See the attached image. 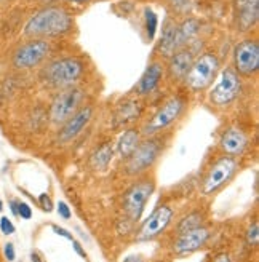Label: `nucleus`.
I'll list each match as a JSON object with an SVG mask.
<instances>
[{"mask_svg": "<svg viewBox=\"0 0 259 262\" xmlns=\"http://www.w3.org/2000/svg\"><path fill=\"white\" fill-rule=\"evenodd\" d=\"M72 18L69 13L59 7H48L35 15L26 23L24 35L31 38H47V37H59L71 32Z\"/></svg>", "mask_w": 259, "mask_h": 262, "instance_id": "1", "label": "nucleus"}, {"mask_svg": "<svg viewBox=\"0 0 259 262\" xmlns=\"http://www.w3.org/2000/svg\"><path fill=\"white\" fill-rule=\"evenodd\" d=\"M83 62L79 58H59L50 61L40 72L42 80L56 90L74 86L83 74Z\"/></svg>", "mask_w": 259, "mask_h": 262, "instance_id": "2", "label": "nucleus"}, {"mask_svg": "<svg viewBox=\"0 0 259 262\" xmlns=\"http://www.w3.org/2000/svg\"><path fill=\"white\" fill-rule=\"evenodd\" d=\"M219 68L221 66H219V59L214 53H210V51L202 53L193 59L190 69L184 77L187 88L190 91H196V93L205 91L214 82V78L219 74Z\"/></svg>", "mask_w": 259, "mask_h": 262, "instance_id": "3", "label": "nucleus"}, {"mask_svg": "<svg viewBox=\"0 0 259 262\" xmlns=\"http://www.w3.org/2000/svg\"><path fill=\"white\" fill-rule=\"evenodd\" d=\"M82 99H83V93L77 86L59 90V93L51 101L50 112H48L50 122L53 125H62L64 122H68L82 107Z\"/></svg>", "mask_w": 259, "mask_h": 262, "instance_id": "4", "label": "nucleus"}, {"mask_svg": "<svg viewBox=\"0 0 259 262\" xmlns=\"http://www.w3.org/2000/svg\"><path fill=\"white\" fill-rule=\"evenodd\" d=\"M50 55V43L45 38H31L29 42L19 45L11 55V64L15 69L28 71L42 64Z\"/></svg>", "mask_w": 259, "mask_h": 262, "instance_id": "5", "label": "nucleus"}, {"mask_svg": "<svg viewBox=\"0 0 259 262\" xmlns=\"http://www.w3.org/2000/svg\"><path fill=\"white\" fill-rule=\"evenodd\" d=\"M242 91V78L234 68H226L210 91V101L218 107H226L234 102Z\"/></svg>", "mask_w": 259, "mask_h": 262, "instance_id": "6", "label": "nucleus"}, {"mask_svg": "<svg viewBox=\"0 0 259 262\" xmlns=\"http://www.w3.org/2000/svg\"><path fill=\"white\" fill-rule=\"evenodd\" d=\"M162 154V142L159 139H146L139 142L136 150L126 159V173L132 176H138L157 162V159Z\"/></svg>", "mask_w": 259, "mask_h": 262, "instance_id": "7", "label": "nucleus"}, {"mask_svg": "<svg viewBox=\"0 0 259 262\" xmlns=\"http://www.w3.org/2000/svg\"><path fill=\"white\" fill-rule=\"evenodd\" d=\"M184 107H186V101L179 96H173L168 101H165L163 106L155 112L152 119L144 125L142 133L146 136H152L155 133H160V131L166 129L168 126L173 125L179 119Z\"/></svg>", "mask_w": 259, "mask_h": 262, "instance_id": "8", "label": "nucleus"}, {"mask_svg": "<svg viewBox=\"0 0 259 262\" xmlns=\"http://www.w3.org/2000/svg\"><path fill=\"white\" fill-rule=\"evenodd\" d=\"M235 171H237V162L234 157L224 155L219 160H216L208 169L206 176L203 178V182H202L203 195H211L221 187H224L227 182L234 178Z\"/></svg>", "mask_w": 259, "mask_h": 262, "instance_id": "9", "label": "nucleus"}, {"mask_svg": "<svg viewBox=\"0 0 259 262\" xmlns=\"http://www.w3.org/2000/svg\"><path fill=\"white\" fill-rule=\"evenodd\" d=\"M154 189L155 182L152 179H141L126 190V193L123 195V209L130 221H139Z\"/></svg>", "mask_w": 259, "mask_h": 262, "instance_id": "10", "label": "nucleus"}, {"mask_svg": "<svg viewBox=\"0 0 259 262\" xmlns=\"http://www.w3.org/2000/svg\"><path fill=\"white\" fill-rule=\"evenodd\" d=\"M234 71L239 75L251 77L259 69V43L254 38H247L240 42L232 53Z\"/></svg>", "mask_w": 259, "mask_h": 262, "instance_id": "11", "label": "nucleus"}, {"mask_svg": "<svg viewBox=\"0 0 259 262\" xmlns=\"http://www.w3.org/2000/svg\"><path fill=\"white\" fill-rule=\"evenodd\" d=\"M173 209L168 205L159 206L155 211L142 222V226L138 232V240L139 242H147L157 238L160 233L166 230V227L170 226V222L173 219Z\"/></svg>", "mask_w": 259, "mask_h": 262, "instance_id": "12", "label": "nucleus"}, {"mask_svg": "<svg viewBox=\"0 0 259 262\" xmlns=\"http://www.w3.org/2000/svg\"><path fill=\"white\" fill-rule=\"evenodd\" d=\"M92 119H93V107L82 106L68 122H64L61 125V128L58 131V141L62 144L74 141L88 126Z\"/></svg>", "mask_w": 259, "mask_h": 262, "instance_id": "13", "label": "nucleus"}, {"mask_svg": "<svg viewBox=\"0 0 259 262\" xmlns=\"http://www.w3.org/2000/svg\"><path fill=\"white\" fill-rule=\"evenodd\" d=\"M210 238V230L200 226L197 229H192L189 232L179 233V237L173 243V251L178 256H189L192 253L199 251L205 246V243Z\"/></svg>", "mask_w": 259, "mask_h": 262, "instance_id": "14", "label": "nucleus"}, {"mask_svg": "<svg viewBox=\"0 0 259 262\" xmlns=\"http://www.w3.org/2000/svg\"><path fill=\"white\" fill-rule=\"evenodd\" d=\"M259 19V0H234V21L240 32L251 31Z\"/></svg>", "mask_w": 259, "mask_h": 262, "instance_id": "15", "label": "nucleus"}, {"mask_svg": "<svg viewBox=\"0 0 259 262\" xmlns=\"http://www.w3.org/2000/svg\"><path fill=\"white\" fill-rule=\"evenodd\" d=\"M193 59H196V55H193L192 48L178 50L170 58V62H168V78L173 82L184 80V77H186L187 71L190 69Z\"/></svg>", "mask_w": 259, "mask_h": 262, "instance_id": "16", "label": "nucleus"}, {"mask_svg": "<svg viewBox=\"0 0 259 262\" xmlns=\"http://www.w3.org/2000/svg\"><path fill=\"white\" fill-rule=\"evenodd\" d=\"M219 147L229 157H239L248 147V136L239 128H229L219 139Z\"/></svg>", "mask_w": 259, "mask_h": 262, "instance_id": "17", "label": "nucleus"}, {"mask_svg": "<svg viewBox=\"0 0 259 262\" xmlns=\"http://www.w3.org/2000/svg\"><path fill=\"white\" fill-rule=\"evenodd\" d=\"M181 48H184V45H183V40H181V35H179V26L173 21H166L163 26L162 40L159 45L160 55L166 59H170Z\"/></svg>", "mask_w": 259, "mask_h": 262, "instance_id": "18", "label": "nucleus"}, {"mask_svg": "<svg viewBox=\"0 0 259 262\" xmlns=\"http://www.w3.org/2000/svg\"><path fill=\"white\" fill-rule=\"evenodd\" d=\"M163 78V64L159 61H154L147 66V69L142 74L141 80L136 85V91L138 95H149L152 91L159 86L160 80Z\"/></svg>", "mask_w": 259, "mask_h": 262, "instance_id": "19", "label": "nucleus"}, {"mask_svg": "<svg viewBox=\"0 0 259 262\" xmlns=\"http://www.w3.org/2000/svg\"><path fill=\"white\" fill-rule=\"evenodd\" d=\"M139 142H141L139 129L130 128V129L123 131V135L120 136L119 144H117V150H119V154H120V157L123 160L130 159V155L136 150V147L139 146Z\"/></svg>", "mask_w": 259, "mask_h": 262, "instance_id": "20", "label": "nucleus"}, {"mask_svg": "<svg viewBox=\"0 0 259 262\" xmlns=\"http://www.w3.org/2000/svg\"><path fill=\"white\" fill-rule=\"evenodd\" d=\"M141 114V104L138 101H126L123 104H120L117 112H115L114 117V126H123L130 122H133L135 119H138Z\"/></svg>", "mask_w": 259, "mask_h": 262, "instance_id": "21", "label": "nucleus"}, {"mask_svg": "<svg viewBox=\"0 0 259 262\" xmlns=\"http://www.w3.org/2000/svg\"><path fill=\"white\" fill-rule=\"evenodd\" d=\"M112 157H114L112 142H104L90 157V166L93 169H106L112 162Z\"/></svg>", "mask_w": 259, "mask_h": 262, "instance_id": "22", "label": "nucleus"}, {"mask_svg": "<svg viewBox=\"0 0 259 262\" xmlns=\"http://www.w3.org/2000/svg\"><path fill=\"white\" fill-rule=\"evenodd\" d=\"M199 31H200V24L196 19H187L181 24L179 26V35H181V40H183V45L190 42L192 38H196L199 35Z\"/></svg>", "mask_w": 259, "mask_h": 262, "instance_id": "23", "label": "nucleus"}, {"mask_svg": "<svg viewBox=\"0 0 259 262\" xmlns=\"http://www.w3.org/2000/svg\"><path fill=\"white\" fill-rule=\"evenodd\" d=\"M202 222H203V216L200 213H190L179 221L176 230H178V233H184V232H189L192 229L200 227Z\"/></svg>", "mask_w": 259, "mask_h": 262, "instance_id": "24", "label": "nucleus"}, {"mask_svg": "<svg viewBox=\"0 0 259 262\" xmlns=\"http://www.w3.org/2000/svg\"><path fill=\"white\" fill-rule=\"evenodd\" d=\"M157 26H159L157 15H155L150 8H146V31H147L149 40H154L155 32H157Z\"/></svg>", "mask_w": 259, "mask_h": 262, "instance_id": "25", "label": "nucleus"}, {"mask_svg": "<svg viewBox=\"0 0 259 262\" xmlns=\"http://www.w3.org/2000/svg\"><path fill=\"white\" fill-rule=\"evenodd\" d=\"M247 243L250 246H257L259 243V224L254 222L253 226H250V229L247 230Z\"/></svg>", "mask_w": 259, "mask_h": 262, "instance_id": "26", "label": "nucleus"}, {"mask_svg": "<svg viewBox=\"0 0 259 262\" xmlns=\"http://www.w3.org/2000/svg\"><path fill=\"white\" fill-rule=\"evenodd\" d=\"M18 216H21V219H31L32 217V209L28 203L24 202H18Z\"/></svg>", "mask_w": 259, "mask_h": 262, "instance_id": "27", "label": "nucleus"}, {"mask_svg": "<svg viewBox=\"0 0 259 262\" xmlns=\"http://www.w3.org/2000/svg\"><path fill=\"white\" fill-rule=\"evenodd\" d=\"M38 203H40L44 211H47V213L53 211V203H51V199H50L47 193H42L40 196H38Z\"/></svg>", "mask_w": 259, "mask_h": 262, "instance_id": "28", "label": "nucleus"}, {"mask_svg": "<svg viewBox=\"0 0 259 262\" xmlns=\"http://www.w3.org/2000/svg\"><path fill=\"white\" fill-rule=\"evenodd\" d=\"M0 230H2L5 235H11L13 232H15V226H13V222L8 219V217H2L0 219Z\"/></svg>", "mask_w": 259, "mask_h": 262, "instance_id": "29", "label": "nucleus"}, {"mask_svg": "<svg viewBox=\"0 0 259 262\" xmlns=\"http://www.w3.org/2000/svg\"><path fill=\"white\" fill-rule=\"evenodd\" d=\"M58 213L62 219H71L72 213H71V208L66 202H59L58 203Z\"/></svg>", "mask_w": 259, "mask_h": 262, "instance_id": "30", "label": "nucleus"}, {"mask_svg": "<svg viewBox=\"0 0 259 262\" xmlns=\"http://www.w3.org/2000/svg\"><path fill=\"white\" fill-rule=\"evenodd\" d=\"M51 230H53L56 235H59V237H62V238H66V240H74V235L69 232V230H66V229H62V227H59V226H51Z\"/></svg>", "mask_w": 259, "mask_h": 262, "instance_id": "31", "label": "nucleus"}, {"mask_svg": "<svg viewBox=\"0 0 259 262\" xmlns=\"http://www.w3.org/2000/svg\"><path fill=\"white\" fill-rule=\"evenodd\" d=\"M5 257L11 262L15 260V246H13V243H7L5 245Z\"/></svg>", "mask_w": 259, "mask_h": 262, "instance_id": "32", "label": "nucleus"}, {"mask_svg": "<svg viewBox=\"0 0 259 262\" xmlns=\"http://www.w3.org/2000/svg\"><path fill=\"white\" fill-rule=\"evenodd\" d=\"M72 243H74V250H75V253L79 254V256H82V257H87V253H85V250H83V246L77 242V240H72Z\"/></svg>", "mask_w": 259, "mask_h": 262, "instance_id": "33", "label": "nucleus"}, {"mask_svg": "<svg viewBox=\"0 0 259 262\" xmlns=\"http://www.w3.org/2000/svg\"><path fill=\"white\" fill-rule=\"evenodd\" d=\"M213 262H232V260H230V256H229V254L221 253V254H218V256L213 259Z\"/></svg>", "mask_w": 259, "mask_h": 262, "instance_id": "34", "label": "nucleus"}, {"mask_svg": "<svg viewBox=\"0 0 259 262\" xmlns=\"http://www.w3.org/2000/svg\"><path fill=\"white\" fill-rule=\"evenodd\" d=\"M123 262H144L141 256H128Z\"/></svg>", "mask_w": 259, "mask_h": 262, "instance_id": "35", "label": "nucleus"}, {"mask_svg": "<svg viewBox=\"0 0 259 262\" xmlns=\"http://www.w3.org/2000/svg\"><path fill=\"white\" fill-rule=\"evenodd\" d=\"M10 208H11V213L15 214V216H18V202L11 200V202H10Z\"/></svg>", "mask_w": 259, "mask_h": 262, "instance_id": "36", "label": "nucleus"}, {"mask_svg": "<svg viewBox=\"0 0 259 262\" xmlns=\"http://www.w3.org/2000/svg\"><path fill=\"white\" fill-rule=\"evenodd\" d=\"M31 262H42L40 256H38L37 253H31Z\"/></svg>", "mask_w": 259, "mask_h": 262, "instance_id": "37", "label": "nucleus"}, {"mask_svg": "<svg viewBox=\"0 0 259 262\" xmlns=\"http://www.w3.org/2000/svg\"><path fill=\"white\" fill-rule=\"evenodd\" d=\"M170 2L173 4V5H176V7H181V5H184L187 0H170Z\"/></svg>", "mask_w": 259, "mask_h": 262, "instance_id": "38", "label": "nucleus"}, {"mask_svg": "<svg viewBox=\"0 0 259 262\" xmlns=\"http://www.w3.org/2000/svg\"><path fill=\"white\" fill-rule=\"evenodd\" d=\"M68 2H72V4H85L88 0H68Z\"/></svg>", "mask_w": 259, "mask_h": 262, "instance_id": "39", "label": "nucleus"}, {"mask_svg": "<svg viewBox=\"0 0 259 262\" xmlns=\"http://www.w3.org/2000/svg\"><path fill=\"white\" fill-rule=\"evenodd\" d=\"M4 209V205H2V200H0V211H2Z\"/></svg>", "mask_w": 259, "mask_h": 262, "instance_id": "40", "label": "nucleus"}]
</instances>
